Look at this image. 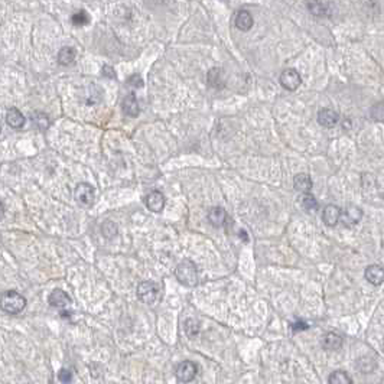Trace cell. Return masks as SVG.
<instances>
[{"label": "cell", "instance_id": "ac0fdd59", "mask_svg": "<svg viewBox=\"0 0 384 384\" xmlns=\"http://www.w3.org/2000/svg\"><path fill=\"white\" fill-rule=\"evenodd\" d=\"M299 205L305 210V211H309V213H313L319 208V204L316 198L313 197L312 194L309 192H303L300 197H299Z\"/></svg>", "mask_w": 384, "mask_h": 384}, {"label": "cell", "instance_id": "e0dca14e", "mask_svg": "<svg viewBox=\"0 0 384 384\" xmlns=\"http://www.w3.org/2000/svg\"><path fill=\"white\" fill-rule=\"evenodd\" d=\"M6 123L12 128H23V125H25V117L17 109L12 107L6 113Z\"/></svg>", "mask_w": 384, "mask_h": 384}, {"label": "cell", "instance_id": "30bf717a", "mask_svg": "<svg viewBox=\"0 0 384 384\" xmlns=\"http://www.w3.org/2000/svg\"><path fill=\"white\" fill-rule=\"evenodd\" d=\"M49 305L58 308V309H65L71 305V298L68 296V293H65L61 289H55L51 295H49Z\"/></svg>", "mask_w": 384, "mask_h": 384}, {"label": "cell", "instance_id": "4fadbf2b", "mask_svg": "<svg viewBox=\"0 0 384 384\" xmlns=\"http://www.w3.org/2000/svg\"><path fill=\"white\" fill-rule=\"evenodd\" d=\"M207 218H208V223L211 226H214V227H223L226 224V221H227V211L224 208H221V207H214V208L210 210Z\"/></svg>", "mask_w": 384, "mask_h": 384}, {"label": "cell", "instance_id": "7402d4cb", "mask_svg": "<svg viewBox=\"0 0 384 384\" xmlns=\"http://www.w3.org/2000/svg\"><path fill=\"white\" fill-rule=\"evenodd\" d=\"M208 84L214 88H223L224 87V80H223V72L220 68H213L208 72Z\"/></svg>", "mask_w": 384, "mask_h": 384}, {"label": "cell", "instance_id": "2e32d148", "mask_svg": "<svg viewBox=\"0 0 384 384\" xmlns=\"http://www.w3.org/2000/svg\"><path fill=\"white\" fill-rule=\"evenodd\" d=\"M321 344L328 351H335V350H340L342 347V338L335 332H328L322 337Z\"/></svg>", "mask_w": 384, "mask_h": 384}, {"label": "cell", "instance_id": "f546056e", "mask_svg": "<svg viewBox=\"0 0 384 384\" xmlns=\"http://www.w3.org/2000/svg\"><path fill=\"white\" fill-rule=\"evenodd\" d=\"M58 380H59L61 383H70L72 380L71 371L65 370V369L59 370V373H58Z\"/></svg>", "mask_w": 384, "mask_h": 384}, {"label": "cell", "instance_id": "d4e9b609", "mask_svg": "<svg viewBox=\"0 0 384 384\" xmlns=\"http://www.w3.org/2000/svg\"><path fill=\"white\" fill-rule=\"evenodd\" d=\"M32 122H33V125H35L36 128H41V130H45V128H48V126H49V119H48V116L45 113H39V112L32 114Z\"/></svg>", "mask_w": 384, "mask_h": 384}, {"label": "cell", "instance_id": "5b68a950", "mask_svg": "<svg viewBox=\"0 0 384 384\" xmlns=\"http://www.w3.org/2000/svg\"><path fill=\"white\" fill-rule=\"evenodd\" d=\"M279 83L280 86L286 88L287 91H295L300 83H302V78L299 75V72L293 68H287L285 71L280 74V78H279Z\"/></svg>", "mask_w": 384, "mask_h": 384}, {"label": "cell", "instance_id": "d6a6232c", "mask_svg": "<svg viewBox=\"0 0 384 384\" xmlns=\"http://www.w3.org/2000/svg\"><path fill=\"white\" fill-rule=\"evenodd\" d=\"M240 234H242L243 240H247V242H249V237H246V233H244V231H240Z\"/></svg>", "mask_w": 384, "mask_h": 384}, {"label": "cell", "instance_id": "5bb4252c", "mask_svg": "<svg viewBox=\"0 0 384 384\" xmlns=\"http://www.w3.org/2000/svg\"><path fill=\"white\" fill-rule=\"evenodd\" d=\"M234 23H236V28L240 29L243 32H247V30H250V29L253 28V23H255V19H253V16L250 12H247V10H240L237 16H236V20H234Z\"/></svg>", "mask_w": 384, "mask_h": 384}, {"label": "cell", "instance_id": "1f68e13d", "mask_svg": "<svg viewBox=\"0 0 384 384\" xmlns=\"http://www.w3.org/2000/svg\"><path fill=\"white\" fill-rule=\"evenodd\" d=\"M308 329V324H305V322H302V321H298L296 324H293L292 325V331L293 332H298V331H306Z\"/></svg>", "mask_w": 384, "mask_h": 384}, {"label": "cell", "instance_id": "ffe728a7", "mask_svg": "<svg viewBox=\"0 0 384 384\" xmlns=\"http://www.w3.org/2000/svg\"><path fill=\"white\" fill-rule=\"evenodd\" d=\"M306 7L308 10L311 12V14L313 16H318V17H324V16H328V7L327 4H324L321 0H308L306 1Z\"/></svg>", "mask_w": 384, "mask_h": 384}, {"label": "cell", "instance_id": "83f0119b", "mask_svg": "<svg viewBox=\"0 0 384 384\" xmlns=\"http://www.w3.org/2000/svg\"><path fill=\"white\" fill-rule=\"evenodd\" d=\"M371 117L377 122H383V103H377L373 109H371Z\"/></svg>", "mask_w": 384, "mask_h": 384}, {"label": "cell", "instance_id": "7a4b0ae2", "mask_svg": "<svg viewBox=\"0 0 384 384\" xmlns=\"http://www.w3.org/2000/svg\"><path fill=\"white\" fill-rule=\"evenodd\" d=\"M136 293H137L139 300L149 306H155L162 299V292H160L159 285H156L155 282H150V280L140 282L137 286Z\"/></svg>", "mask_w": 384, "mask_h": 384}, {"label": "cell", "instance_id": "9c48e42d", "mask_svg": "<svg viewBox=\"0 0 384 384\" xmlns=\"http://www.w3.org/2000/svg\"><path fill=\"white\" fill-rule=\"evenodd\" d=\"M340 122V114L331 109H321L318 112V123L324 128H335Z\"/></svg>", "mask_w": 384, "mask_h": 384}, {"label": "cell", "instance_id": "277c9868", "mask_svg": "<svg viewBox=\"0 0 384 384\" xmlns=\"http://www.w3.org/2000/svg\"><path fill=\"white\" fill-rule=\"evenodd\" d=\"M74 197L81 207H91L93 202H94V198H96L94 186L86 184V182L78 184L75 191H74Z\"/></svg>", "mask_w": 384, "mask_h": 384}, {"label": "cell", "instance_id": "4dcf8cb0", "mask_svg": "<svg viewBox=\"0 0 384 384\" xmlns=\"http://www.w3.org/2000/svg\"><path fill=\"white\" fill-rule=\"evenodd\" d=\"M103 75L107 77V78H116V72H114L113 67L104 65V67H103Z\"/></svg>", "mask_w": 384, "mask_h": 384}, {"label": "cell", "instance_id": "d6986e66", "mask_svg": "<svg viewBox=\"0 0 384 384\" xmlns=\"http://www.w3.org/2000/svg\"><path fill=\"white\" fill-rule=\"evenodd\" d=\"M75 57H77V52H75L74 48H71V46H64V48H61L59 52H58V62H59L61 65L67 67V65H71L72 62L75 61Z\"/></svg>", "mask_w": 384, "mask_h": 384}, {"label": "cell", "instance_id": "4316f807", "mask_svg": "<svg viewBox=\"0 0 384 384\" xmlns=\"http://www.w3.org/2000/svg\"><path fill=\"white\" fill-rule=\"evenodd\" d=\"M199 322L198 321H195V319H188L185 322V331H186V335L189 337V338H195L197 335L199 334Z\"/></svg>", "mask_w": 384, "mask_h": 384}, {"label": "cell", "instance_id": "52a82bcc", "mask_svg": "<svg viewBox=\"0 0 384 384\" xmlns=\"http://www.w3.org/2000/svg\"><path fill=\"white\" fill-rule=\"evenodd\" d=\"M363 218V210L358 208L356 205H351V207H347L345 210H341V214H340V220L344 226L347 227H351V226H356L361 221Z\"/></svg>", "mask_w": 384, "mask_h": 384}, {"label": "cell", "instance_id": "7c38bea8", "mask_svg": "<svg viewBox=\"0 0 384 384\" xmlns=\"http://www.w3.org/2000/svg\"><path fill=\"white\" fill-rule=\"evenodd\" d=\"M122 109H123V113L128 116V117H137L139 116L140 107H139V103H137V99H136L134 93H130V94H128L123 99Z\"/></svg>", "mask_w": 384, "mask_h": 384}, {"label": "cell", "instance_id": "603a6c76", "mask_svg": "<svg viewBox=\"0 0 384 384\" xmlns=\"http://www.w3.org/2000/svg\"><path fill=\"white\" fill-rule=\"evenodd\" d=\"M328 382L331 384H353V379L345 371L337 370L329 376Z\"/></svg>", "mask_w": 384, "mask_h": 384}, {"label": "cell", "instance_id": "836d02e7", "mask_svg": "<svg viewBox=\"0 0 384 384\" xmlns=\"http://www.w3.org/2000/svg\"><path fill=\"white\" fill-rule=\"evenodd\" d=\"M0 131H1V126H0Z\"/></svg>", "mask_w": 384, "mask_h": 384}, {"label": "cell", "instance_id": "ba28073f", "mask_svg": "<svg viewBox=\"0 0 384 384\" xmlns=\"http://www.w3.org/2000/svg\"><path fill=\"white\" fill-rule=\"evenodd\" d=\"M165 195L159 191H152L150 194L146 195L144 198V204L147 207L149 211L152 213H162L165 208Z\"/></svg>", "mask_w": 384, "mask_h": 384}, {"label": "cell", "instance_id": "8992f818", "mask_svg": "<svg viewBox=\"0 0 384 384\" xmlns=\"http://www.w3.org/2000/svg\"><path fill=\"white\" fill-rule=\"evenodd\" d=\"M197 373H198V367H197L195 363L184 361L176 369V379L182 383H188V382H192L195 379Z\"/></svg>", "mask_w": 384, "mask_h": 384}, {"label": "cell", "instance_id": "8fae6325", "mask_svg": "<svg viewBox=\"0 0 384 384\" xmlns=\"http://www.w3.org/2000/svg\"><path fill=\"white\" fill-rule=\"evenodd\" d=\"M364 277L366 280L371 285L380 286L384 282V270L382 266L379 264H371L364 271Z\"/></svg>", "mask_w": 384, "mask_h": 384}, {"label": "cell", "instance_id": "cb8c5ba5", "mask_svg": "<svg viewBox=\"0 0 384 384\" xmlns=\"http://www.w3.org/2000/svg\"><path fill=\"white\" fill-rule=\"evenodd\" d=\"M71 22L74 26H86L90 23V14L86 10H78L71 16Z\"/></svg>", "mask_w": 384, "mask_h": 384}, {"label": "cell", "instance_id": "484cf974", "mask_svg": "<svg viewBox=\"0 0 384 384\" xmlns=\"http://www.w3.org/2000/svg\"><path fill=\"white\" fill-rule=\"evenodd\" d=\"M101 233H103V236H104V237H107V239H113V237L117 236L119 228H117V226L114 224L113 221H104V223H103V226H101Z\"/></svg>", "mask_w": 384, "mask_h": 384}, {"label": "cell", "instance_id": "44dd1931", "mask_svg": "<svg viewBox=\"0 0 384 384\" xmlns=\"http://www.w3.org/2000/svg\"><path fill=\"white\" fill-rule=\"evenodd\" d=\"M293 186H295V189H298L300 192H309V189L312 188V181H311L309 175L298 173L293 178Z\"/></svg>", "mask_w": 384, "mask_h": 384}, {"label": "cell", "instance_id": "3957f363", "mask_svg": "<svg viewBox=\"0 0 384 384\" xmlns=\"http://www.w3.org/2000/svg\"><path fill=\"white\" fill-rule=\"evenodd\" d=\"M175 276L178 279V282L181 285L188 286V287H194L198 283V271L197 266L194 264V261L191 260H184L176 266Z\"/></svg>", "mask_w": 384, "mask_h": 384}, {"label": "cell", "instance_id": "9a60e30c", "mask_svg": "<svg viewBox=\"0 0 384 384\" xmlns=\"http://www.w3.org/2000/svg\"><path fill=\"white\" fill-rule=\"evenodd\" d=\"M340 214H341V210L337 205H328L322 213V220L329 227H335L340 221Z\"/></svg>", "mask_w": 384, "mask_h": 384}, {"label": "cell", "instance_id": "f1b7e54d", "mask_svg": "<svg viewBox=\"0 0 384 384\" xmlns=\"http://www.w3.org/2000/svg\"><path fill=\"white\" fill-rule=\"evenodd\" d=\"M128 86L134 87V88H140L143 87V80L142 77L139 74H133L131 77L128 78Z\"/></svg>", "mask_w": 384, "mask_h": 384}, {"label": "cell", "instance_id": "6da1fadb", "mask_svg": "<svg viewBox=\"0 0 384 384\" xmlns=\"http://www.w3.org/2000/svg\"><path fill=\"white\" fill-rule=\"evenodd\" d=\"M25 306H26V299L16 290H6L0 296V308L10 315L22 312Z\"/></svg>", "mask_w": 384, "mask_h": 384}]
</instances>
